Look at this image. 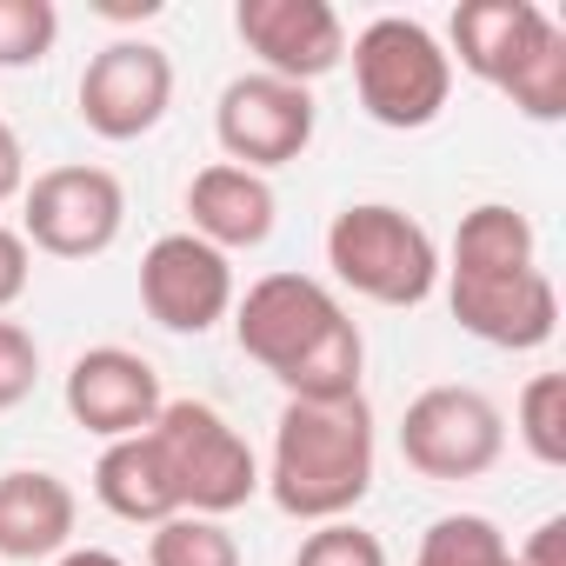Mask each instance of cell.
I'll return each mask as SVG.
<instances>
[{
  "label": "cell",
  "instance_id": "14",
  "mask_svg": "<svg viewBox=\"0 0 566 566\" xmlns=\"http://www.w3.org/2000/svg\"><path fill=\"white\" fill-rule=\"evenodd\" d=\"M559 21L546 8H533V0H460L453 8V54L473 81L486 87H506V74L553 34Z\"/></svg>",
  "mask_w": 566,
  "mask_h": 566
},
{
  "label": "cell",
  "instance_id": "24",
  "mask_svg": "<svg viewBox=\"0 0 566 566\" xmlns=\"http://www.w3.org/2000/svg\"><path fill=\"white\" fill-rule=\"evenodd\" d=\"M294 566H387V546H380V533H367L354 520H327L301 539Z\"/></svg>",
  "mask_w": 566,
  "mask_h": 566
},
{
  "label": "cell",
  "instance_id": "6",
  "mask_svg": "<svg viewBox=\"0 0 566 566\" xmlns=\"http://www.w3.org/2000/svg\"><path fill=\"white\" fill-rule=\"evenodd\" d=\"M127 227V187L107 167H48L21 193V240L54 260H94Z\"/></svg>",
  "mask_w": 566,
  "mask_h": 566
},
{
  "label": "cell",
  "instance_id": "17",
  "mask_svg": "<svg viewBox=\"0 0 566 566\" xmlns=\"http://www.w3.org/2000/svg\"><path fill=\"white\" fill-rule=\"evenodd\" d=\"M94 493L114 520H134V526H160V520L180 513V493L167 480V460H160L154 433L107 440V453L94 460Z\"/></svg>",
  "mask_w": 566,
  "mask_h": 566
},
{
  "label": "cell",
  "instance_id": "21",
  "mask_svg": "<svg viewBox=\"0 0 566 566\" xmlns=\"http://www.w3.org/2000/svg\"><path fill=\"white\" fill-rule=\"evenodd\" d=\"M147 566H240V539L207 513H174L154 526Z\"/></svg>",
  "mask_w": 566,
  "mask_h": 566
},
{
  "label": "cell",
  "instance_id": "4",
  "mask_svg": "<svg viewBox=\"0 0 566 566\" xmlns=\"http://www.w3.org/2000/svg\"><path fill=\"white\" fill-rule=\"evenodd\" d=\"M354 87H360L367 120H380L394 134H413V127H433L447 114L453 61L420 21L380 14L354 34Z\"/></svg>",
  "mask_w": 566,
  "mask_h": 566
},
{
  "label": "cell",
  "instance_id": "23",
  "mask_svg": "<svg viewBox=\"0 0 566 566\" xmlns=\"http://www.w3.org/2000/svg\"><path fill=\"white\" fill-rule=\"evenodd\" d=\"M61 41L54 0H0V67H34Z\"/></svg>",
  "mask_w": 566,
  "mask_h": 566
},
{
  "label": "cell",
  "instance_id": "1",
  "mask_svg": "<svg viewBox=\"0 0 566 566\" xmlns=\"http://www.w3.org/2000/svg\"><path fill=\"white\" fill-rule=\"evenodd\" d=\"M233 340L287 387V400H354L367 374L360 327L314 273H260L233 301Z\"/></svg>",
  "mask_w": 566,
  "mask_h": 566
},
{
  "label": "cell",
  "instance_id": "9",
  "mask_svg": "<svg viewBox=\"0 0 566 566\" xmlns=\"http://www.w3.org/2000/svg\"><path fill=\"white\" fill-rule=\"evenodd\" d=\"M174 107V61L154 41H107L81 74V120L101 140H140Z\"/></svg>",
  "mask_w": 566,
  "mask_h": 566
},
{
  "label": "cell",
  "instance_id": "13",
  "mask_svg": "<svg viewBox=\"0 0 566 566\" xmlns=\"http://www.w3.org/2000/svg\"><path fill=\"white\" fill-rule=\"evenodd\" d=\"M160 374L134 347H87L67 367V413L94 440H134L160 420Z\"/></svg>",
  "mask_w": 566,
  "mask_h": 566
},
{
  "label": "cell",
  "instance_id": "29",
  "mask_svg": "<svg viewBox=\"0 0 566 566\" xmlns=\"http://www.w3.org/2000/svg\"><path fill=\"white\" fill-rule=\"evenodd\" d=\"M54 566H127V559L120 553H101V546H67Z\"/></svg>",
  "mask_w": 566,
  "mask_h": 566
},
{
  "label": "cell",
  "instance_id": "26",
  "mask_svg": "<svg viewBox=\"0 0 566 566\" xmlns=\"http://www.w3.org/2000/svg\"><path fill=\"white\" fill-rule=\"evenodd\" d=\"M28 273H34V247L14 227H0V314L28 294Z\"/></svg>",
  "mask_w": 566,
  "mask_h": 566
},
{
  "label": "cell",
  "instance_id": "18",
  "mask_svg": "<svg viewBox=\"0 0 566 566\" xmlns=\"http://www.w3.org/2000/svg\"><path fill=\"white\" fill-rule=\"evenodd\" d=\"M526 266H539L533 220L520 207H506V200H480L453 233V266H440V273L486 280V273H526Z\"/></svg>",
  "mask_w": 566,
  "mask_h": 566
},
{
  "label": "cell",
  "instance_id": "16",
  "mask_svg": "<svg viewBox=\"0 0 566 566\" xmlns=\"http://www.w3.org/2000/svg\"><path fill=\"white\" fill-rule=\"evenodd\" d=\"M187 213H193L187 233H200V240L220 247V253H240V247H260V240L273 233L280 200H273L266 174H247V167H233V160H213V167L193 174Z\"/></svg>",
  "mask_w": 566,
  "mask_h": 566
},
{
  "label": "cell",
  "instance_id": "10",
  "mask_svg": "<svg viewBox=\"0 0 566 566\" xmlns=\"http://www.w3.org/2000/svg\"><path fill=\"white\" fill-rule=\"evenodd\" d=\"M140 307L167 334H207L233 314V260L200 233H160L140 253Z\"/></svg>",
  "mask_w": 566,
  "mask_h": 566
},
{
  "label": "cell",
  "instance_id": "19",
  "mask_svg": "<svg viewBox=\"0 0 566 566\" xmlns=\"http://www.w3.org/2000/svg\"><path fill=\"white\" fill-rule=\"evenodd\" d=\"M413 566H513V546L486 513H447L420 533Z\"/></svg>",
  "mask_w": 566,
  "mask_h": 566
},
{
  "label": "cell",
  "instance_id": "8",
  "mask_svg": "<svg viewBox=\"0 0 566 566\" xmlns=\"http://www.w3.org/2000/svg\"><path fill=\"white\" fill-rule=\"evenodd\" d=\"M314 94L294 87V81H273V74H240L220 87V107H213V134H220V154L247 174H266V167H287L314 147Z\"/></svg>",
  "mask_w": 566,
  "mask_h": 566
},
{
  "label": "cell",
  "instance_id": "15",
  "mask_svg": "<svg viewBox=\"0 0 566 566\" xmlns=\"http://www.w3.org/2000/svg\"><path fill=\"white\" fill-rule=\"evenodd\" d=\"M81 500L61 473L14 467L0 473V559H61L74 539Z\"/></svg>",
  "mask_w": 566,
  "mask_h": 566
},
{
  "label": "cell",
  "instance_id": "12",
  "mask_svg": "<svg viewBox=\"0 0 566 566\" xmlns=\"http://www.w3.org/2000/svg\"><path fill=\"white\" fill-rule=\"evenodd\" d=\"M447 307L453 321L486 340V347H506V354H533L559 334V294L546 266H526V273H486V280H460L447 273Z\"/></svg>",
  "mask_w": 566,
  "mask_h": 566
},
{
  "label": "cell",
  "instance_id": "20",
  "mask_svg": "<svg viewBox=\"0 0 566 566\" xmlns=\"http://www.w3.org/2000/svg\"><path fill=\"white\" fill-rule=\"evenodd\" d=\"M526 120H539V127H553V120H566V28H553L513 74H506V87H500Z\"/></svg>",
  "mask_w": 566,
  "mask_h": 566
},
{
  "label": "cell",
  "instance_id": "5",
  "mask_svg": "<svg viewBox=\"0 0 566 566\" xmlns=\"http://www.w3.org/2000/svg\"><path fill=\"white\" fill-rule=\"evenodd\" d=\"M147 433H154V447L167 460L180 513L227 520L233 506H247L260 493V460H253V447L240 440V427L220 407H207V400H167Z\"/></svg>",
  "mask_w": 566,
  "mask_h": 566
},
{
  "label": "cell",
  "instance_id": "2",
  "mask_svg": "<svg viewBox=\"0 0 566 566\" xmlns=\"http://www.w3.org/2000/svg\"><path fill=\"white\" fill-rule=\"evenodd\" d=\"M287 520L327 526L347 520L374 486V413L367 394L354 400H287L273 427V460L260 473Z\"/></svg>",
  "mask_w": 566,
  "mask_h": 566
},
{
  "label": "cell",
  "instance_id": "7",
  "mask_svg": "<svg viewBox=\"0 0 566 566\" xmlns=\"http://www.w3.org/2000/svg\"><path fill=\"white\" fill-rule=\"evenodd\" d=\"M400 453L427 480H480L506 453V420L480 387H427L400 413Z\"/></svg>",
  "mask_w": 566,
  "mask_h": 566
},
{
  "label": "cell",
  "instance_id": "27",
  "mask_svg": "<svg viewBox=\"0 0 566 566\" xmlns=\"http://www.w3.org/2000/svg\"><path fill=\"white\" fill-rule=\"evenodd\" d=\"M513 559H520V566H566V520H559V513H553V520H539Z\"/></svg>",
  "mask_w": 566,
  "mask_h": 566
},
{
  "label": "cell",
  "instance_id": "3",
  "mask_svg": "<svg viewBox=\"0 0 566 566\" xmlns=\"http://www.w3.org/2000/svg\"><path fill=\"white\" fill-rule=\"evenodd\" d=\"M327 266L340 287L380 301V307H420L440 287V247L433 233L387 200H354L327 227Z\"/></svg>",
  "mask_w": 566,
  "mask_h": 566
},
{
  "label": "cell",
  "instance_id": "11",
  "mask_svg": "<svg viewBox=\"0 0 566 566\" xmlns=\"http://www.w3.org/2000/svg\"><path fill=\"white\" fill-rule=\"evenodd\" d=\"M233 34L247 41L260 74L294 81V87H314L321 74L347 61V28L327 0H240Z\"/></svg>",
  "mask_w": 566,
  "mask_h": 566
},
{
  "label": "cell",
  "instance_id": "28",
  "mask_svg": "<svg viewBox=\"0 0 566 566\" xmlns=\"http://www.w3.org/2000/svg\"><path fill=\"white\" fill-rule=\"evenodd\" d=\"M14 193H28V147H21V134L8 120H0V207Z\"/></svg>",
  "mask_w": 566,
  "mask_h": 566
},
{
  "label": "cell",
  "instance_id": "25",
  "mask_svg": "<svg viewBox=\"0 0 566 566\" xmlns=\"http://www.w3.org/2000/svg\"><path fill=\"white\" fill-rule=\"evenodd\" d=\"M34 380H41V347H34V334H28L21 321H0V413L21 407V400L34 394Z\"/></svg>",
  "mask_w": 566,
  "mask_h": 566
},
{
  "label": "cell",
  "instance_id": "22",
  "mask_svg": "<svg viewBox=\"0 0 566 566\" xmlns=\"http://www.w3.org/2000/svg\"><path fill=\"white\" fill-rule=\"evenodd\" d=\"M520 440L539 467H566V374H533L520 387Z\"/></svg>",
  "mask_w": 566,
  "mask_h": 566
}]
</instances>
